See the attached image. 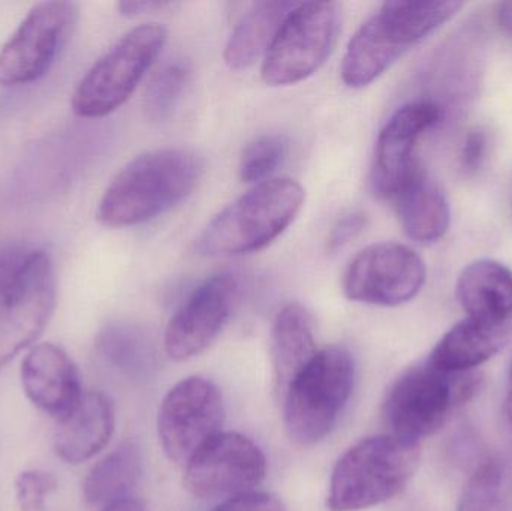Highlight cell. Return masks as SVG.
I'll return each instance as SVG.
<instances>
[{
    "label": "cell",
    "mask_w": 512,
    "mask_h": 511,
    "mask_svg": "<svg viewBox=\"0 0 512 511\" xmlns=\"http://www.w3.org/2000/svg\"><path fill=\"white\" fill-rule=\"evenodd\" d=\"M114 426L113 401L102 392L84 393L78 407L59 422L54 434V452L66 464L90 461L110 443Z\"/></svg>",
    "instance_id": "ac0fdd59"
},
{
    "label": "cell",
    "mask_w": 512,
    "mask_h": 511,
    "mask_svg": "<svg viewBox=\"0 0 512 511\" xmlns=\"http://www.w3.org/2000/svg\"><path fill=\"white\" fill-rule=\"evenodd\" d=\"M239 284L231 273L206 279L171 317L165 351L176 362L200 356L221 335L236 305Z\"/></svg>",
    "instance_id": "5bb4252c"
},
{
    "label": "cell",
    "mask_w": 512,
    "mask_h": 511,
    "mask_svg": "<svg viewBox=\"0 0 512 511\" xmlns=\"http://www.w3.org/2000/svg\"><path fill=\"white\" fill-rule=\"evenodd\" d=\"M35 252L36 248L26 243H9L0 248V303L17 287Z\"/></svg>",
    "instance_id": "83f0119b"
},
{
    "label": "cell",
    "mask_w": 512,
    "mask_h": 511,
    "mask_svg": "<svg viewBox=\"0 0 512 511\" xmlns=\"http://www.w3.org/2000/svg\"><path fill=\"white\" fill-rule=\"evenodd\" d=\"M502 479L498 461L483 462L469 477L457 511H502Z\"/></svg>",
    "instance_id": "484cf974"
},
{
    "label": "cell",
    "mask_w": 512,
    "mask_h": 511,
    "mask_svg": "<svg viewBox=\"0 0 512 511\" xmlns=\"http://www.w3.org/2000/svg\"><path fill=\"white\" fill-rule=\"evenodd\" d=\"M477 371L444 372L424 362L394 383L384 402L390 434L411 443L441 431L481 389Z\"/></svg>",
    "instance_id": "5b68a950"
},
{
    "label": "cell",
    "mask_w": 512,
    "mask_h": 511,
    "mask_svg": "<svg viewBox=\"0 0 512 511\" xmlns=\"http://www.w3.org/2000/svg\"><path fill=\"white\" fill-rule=\"evenodd\" d=\"M457 299L466 318L512 330V272L496 260H477L457 279Z\"/></svg>",
    "instance_id": "e0dca14e"
},
{
    "label": "cell",
    "mask_w": 512,
    "mask_h": 511,
    "mask_svg": "<svg viewBox=\"0 0 512 511\" xmlns=\"http://www.w3.org/2000/svg\"><path fill=\"white\" fill-rule=\"evenodd\" d=\"M316 354L313 321L307 309L298 303L283 306L270 333L271 365L280 398Z\"/></svg>",
    "instance_id": "ffe728a7"
},
{
    "label": "cell",
    "mask_w": 512,
    "mask_h": 511,
    "mask_svg": "<svg viewBox=\"0 0 512 511\" xmlns=\"http://www.w3.org/2000/svg\"><path fill=\"white\" fill-rule=\"evenodd\" d=\"M355 363L342 347L318 351L282 396L286 434L298 446H315L331 434L351 398Z\"/></svg>",
    "instance_id": "8992f818"
},
{
    "label": "cell",
    "mask_w": 512,
    "mask_h": 511,
    "mask_svg": "<svg viewBox=\"0 0 512 511\" xmlns=\"http://www.w3.org/2000/svg\"><path fill=\"white\" fill-rule=\"evenodd\" d=\"M78 20L72 2H41L30 9L0 50V84L23 86L41 78L68 42Z\"/></svg>",
    "instance_id": "8fae6325"
},
{
    "label": "cell",
    "mask_w": 512,
    "mask_h": 511,
    "mask_svg": "<svg viewBox=\"0 0 512 511\" xmlns=\"http://www.w3.org/2000/svg\"><path fill=\"white\" fill-rule=\"evenodd\" d=\"M295 2L255 3L234 27L225 45L224 60L231 69L249 68L264 59Z\"/></svg>",
    "instance_id": "7402d4cb"
},
{
    "label": "cell",
    "mask_w": 512,
    "mask_h": 511,
    "mask_svg": "<svg viewBox=\"0 0 512 511\" xmlns=\"http://www.w3.org/2000/svg\"><path fill=\"white\" fill-rule=\"evenodd\" d=\"M170 6L165 2H120L117 5L120 14L125 17H140V15L152 14V12L162 11Z\"/></svg>",
    "instance_id": "1f68e13d"
},
{
    "label": "cell",
    "mask_w": 512,
    "mask_h": 511,
    "mask_svg": "<svg viewBox=\"0 0 512 511\" xmlns=\"http://www.w3.org/2000/svg\"><path fill=\"white\" fill-rule=\"evenodd\" d=\"M511 336L512 330L465 318L442 336L426 362L444 372H474L496 356Z\"/></svg>",
    "instance_id": "44dd1931"
},
{
    "label": "cell",
    "mask_w": 512,
    "mask_h": 511,
    "mask_svg": "<svg viewBox=\"0 0 512 511\" xmlns=\"http://www.w3.org/2000/svg\"><path fill=\"white\" fill-rule=\"evenodd\" d=\"M141 453L134 441L120 444L87 474L83 485L84 500L89 506H113L128 500L141 476Z\"/></svg>",
    "instance_id": "603a6c76"
},
{
    "label": "cell",
    "mask_w": 512,
    "mask_h": 511,
    "mask_svg": "<svg viewBox=\"0 0 512 511\" xmlns=\"http://www.w3.org/2000/svg\"><path fill=\"white\" fill-rule=\"evenodd\" d=\"M505 408H507L508 420L512 425V366L510 371V377H508L507 384V399H505Z\"/></svg>",
    "instance_id": "e575fe53"
},
{
    "label": "cell",
    "mask_w": 512,
    "mask_h": 511,
    "mask_svg": "<svg viewBox=\"0 0 512 511\" xmlns=\"http://www.w3.org/2000/svg\"><path fill=\"white\" fill-rule=\"evenodd\" d=\"M224 419V398L213 381L203 377L180 381L159 407L158 435L165 455L186 467L198 450L221 434Z\"/></svg>",
    "instance_id": "9c48e42d"
},
{
    "label": "cell",
    "mask_w": 512,
    "mask_h": 511,
    "mask_svg": "<svg viewBox=\"0 0 512 511\" xmlns=\"http://www.w3.org/2000/svg\"><path fill=\"white\" fill-rule=\"evenodd\" d=\"M57 489V479L45 471H23L15 480V495L23 511H42L45 501Z\"/></svg>",
    "instance_id": "4316f807"
},
{
    "label": "cell",
    "mask_w": 512,
    "mask_h": 511,
    "mask_svg": "<svg viewBox=\"0 0 512 511\" xmlns=\"http://www.w3.org/2000/svg\"><path fill=\"white\" fill-rule=\"evenodd\" d=\"M267 476V459L254 441L221 432L185 467V486L201 500L231 498L254 491Z\"/></svg>",
    "instance_id": "7c38bea8"
},
{
    "label": "cell",
    "mask_w": 512,
    "mask_h": 511,
    "mask_svg": "<svg viewBox=\"0 0 512 511\" xmlns=\"http://www.w3.org/2000/svg\"><path fill=\"white\" fill-rule=\"evenodd\" d=\"M463 6L457 0L382 3L346 47L340 66L343 83L351 89L369 86L406 51L456 17Z\"/></svg>",
    "instance_id": "7a4b0ae2"
},
{
    "label": "cell",
    "mask_w": 512,
    "mask_h": 511,
    "mask_svg": "<svg viewBox=\"0 0 512 511\" xmlns=\"http://www.w3.org/2000/svg\"><path fill=\"white\" fill-rule=\"evenodd\" d=\"M191 66L183 60L167 63L150 81L146 93L147 116L164 122L176 110L191 81Z\"/></svg>",
    "instance_id": "cb8c5ba5"
},
{
    "label": "cell",
    "mask_w": 512,
    "mask_h": 511,
    "mask_svg": "<svg viewBox=\"0 0 512 511\" xmlns=\"http://www.w3.org/2000/svg\"><path fill=\"white\" fill-rule=\"evenodd\" d=\"M487 144H489V138L483 128L471 129L466 135L460 150V167L469 176L483 167L486 161Z\"/></svg>",
    "instance_id": "f546056e"
},
{
    "label": "cell",
    "mask_w": 512,
    "mask_h": 511,
    "mask_svg": "<svg viewBox=\"0 0 512 511\" xmlns=\"http://www.w3.org/2000/svg\"><path fill=\"white\" fill-rule=\"evenodd\" d=\"M21 384L29 401L53 419L65 420L83 399L80 371L54 344L33 347L21 363Z\"/></svg>",
    "instance_id": "2e32d148"
},
{
    "label": "cell",
    "mask_w": 512,
    "mask_h": 511,
    "mask_svg": "<svg viewBox=\"0 0 512 511\" xmlns=\"http://www.w3.org/2000/svg\"><path fill=\"white\" fill-rule=\"evenodd\" d=\"M167 38V30L159 24L129 30L78 83L71 101L74 113L96 119L122 107L158 59Z\"/></svg>",
    "instance_id": "52a82bcc"
},
{
    "label": "cell",
    "mask_w": 512,
    "mask_h": 511,
    "mask_svg": "<svg viewBox=\"0 0 512 511\" xmlns=\"http://www.w3.org/2000/svg\"><path fill=\"white\" fill-rule=\"evenodd\" d=\"M339 27L337 3H297L262 59L264 83L292 86L312 77L330 57Z\"/></svg>",
    "instance_id": "ba28073f"
},
{
    "label": "cell",
    "mask_w": 512,
    "mask_h": 511,
    "mask_svg": "<svg viewBox=\"0 0 512 511\" xmlns=\"http://www.w3.org/2000/svg\"><path fill=\"white\" fill-rule=\"evenodd\" d=\"M498 24L507 35L512 36V2H504L499 5Z\"/></svg>",
    "instance_id": "d6a6232c"
},
{
    "label": "cell",
    "mask_w": 512,
    "mask_h": 511,
    "mask_svg": "<svg viewBox=\"0 0 512 511\" xmlns=\"http://www.w3.org/2000/svg\"><path fill=\"white\" fill-rule=\"evenodd\" d=\"M213 511H286V507L277 495L251 491L227 498Z\"/></svg>",
    "instance_id": "f1b7e54d"
},
{
    "label": "cell",
    "mask_w": 512,
    "mask_h": 511,
    "mask_svg": "<svg viewBox=\"0 0 512 511\" xmlns=\"http://www.w3.org/2000/svg\"><path fill=\"white\" fill-rule=\"evenodd\" d=\"M420 464V444L385 434L364 438L334 465L327 509L361 511L387 503L408 486Z\"/></svg>",
    "instance_id": "277c9868"
},
{
    "label": "cell",
    "mask_w": 512,
    "mask_h": 511,
    "mask_svg": "<svg viewBox=\"0 0 512 511\" xmlns=\"http://www.w3.org/2000/svg\"><path fill=\"white\" fill-rule=\"evenodd\" d=\"M441 116V107L435 102L415 101L403 105L388 119L379 132L372 167L373 191L379 197L393 198L414 173L418 167L415 147Z\"/></svg>",
    "instance_id": "9a60e30c"
},
{
    "label": "cell",
    "mask_w": 512,
    "mask_h": 511,
    "mask_svg": "<svg viewBox=\"0 0 512 511\" xmlns=\"http://www.w3.org/2000/svg\"><path fill=\"white\" fill-rule=\"evenodd\" d=\"M306 191L294 179H270L255 185L219 212L195 242L204 257H239L273 243L300 215Z\"/></svg>",
    "instance_id": "3957f363"
},
{
    "label": "cell",
    "mask_w": 512,
    "mask_h": 511,
    "mask_svg": "<svg viewBox=\"0 0 512 511\" xmlns=\"http://www.w3.org/2000/svg\"><path fill=\"white\" fill-rule=\"evenodd\" d=\"M101 511H146L144 504L135 498H128V500L119 501L113 506L105 507Z\"/></svg>",
    "instance_id": "836d02e7"
},
{
    "label": "cell",
    "mask_w": 512,
    "mask_h": 511,
    "mask_svg": "<svg viewBox=\"0 0 512 511\" xmlns=\"http://www.w3.org/2000/svg\"><path fill=\"white\" fill-rule=\"evenodd\" d=\"M366 224V215L363 213L354 212L343 216L331 230L330 237H328V249L331 252H336L345 248L352 240L360 236Z\"/></svg>",
    "instance_id": "4dcf8cb0"
},
{
    "label": "cell",
    "mask_w": 512,
    "mask_h": 511,
    "mask_svg": "<svg viewBox=\"0 0 512 511\" xmlns=\"http://www.w3.org/2000/svg\"><path fill=\"white\" fill-rule=\"evenodd\" d=\"M423 258L396 242L373 243L346 267L343 291L352 302L393 308L411 302L426 284Z\"/></svg>",
    "instance_id": "30bf717a"
},
{
    "label": "cell",
    "mask_w": 512,
    "mask_h": 511,
    "mask_svg": "<svg viewBox=\"0 0 512 511\" xmlns=\"http://www.w3.org/2000/svg\"><path fill=\"white\" fill-rule=\"evenodd\" d=\"M56 293L53 263L36 249L17 287L0 303V369L42 335L53 315Z\"/></svg>",
    "instance_id": "4fadbf2b"
},
{
    "label": "cell",
    "mask_w": 512,
    "mask_h": 511,
    "mask_svg": "<svg viewBox=\"0 0 512 511\" xmlns=\"http://www.w3.org/2000/svg\"><path fill=\"white\" fill-rule=\"evenodd\" d=\"M391 200L409 239L421 245L439 242L451 224L447 197L418 165Z\"/></svg>",
    "instance_id": "d6986e66"
},
{
    "label": "cell",
    "mask_w": 512,
    "mask_h": 511,
    "mask_svg": "<svg viewBox=\"0 0 512 511\" xmlns=\"http://www.w3.org/2000/svg\"><path fill=\"white\" fill-rule=\"evenodd\" d=\"M288 149V140L283 135L268 134L255 138L243 152L240 179L248 185L267 182L285 161Z\"/></svg>",
    "instance_id": "d4e9b609"
},
{
    "label": "cell",
    "mask_w": 512,
    "mask_h": 511,
    "mask_svg": "<svg viewBox=\"0 0 512 511\" xmlns=\"http://www.w3.org/2000/svg\"><path fill=\"white\" fill-rule=\"evenodd\" d=\"M203 159L188 149L150 150L132 159L108 186L98 221L108 228L134 227L182 203L203 176Z\"/></svg>",
    "instance_id": "6da1fadb"
}]
</instances>
